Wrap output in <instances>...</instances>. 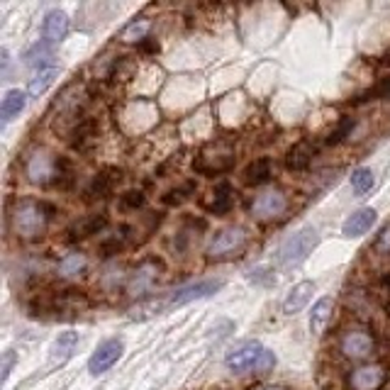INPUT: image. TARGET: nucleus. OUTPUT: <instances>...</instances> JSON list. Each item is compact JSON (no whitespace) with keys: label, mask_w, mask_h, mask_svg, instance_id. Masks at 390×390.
Segmentation results:
<instances>
[{"label":"nucleus","mask_w":390,"mask_h":390,"mask_svg":"<svg viewBox=\"0 0 390 390\" xmlns=\"http://www.w3.org/2000/svg\"><path fill=\"white\" fill-rule=\"evenodd\" d=\"M51 217H54V205L44 203V200H22L10 212V225L17 237L34 239L47 229Z\"/></svg>","instance_id":"f257e3e1"},{"label":"nucleus","mask_w":390,"mask_h":390,"mask_svg":"<svg viewBox=\"0 0 390 390\" xmlns=\"http://www.w3.org/2000/svg\"><path fill=\"white\" fill-rule=\"evenodd\" d=\"M320 242V234L315 227H302L297 229L292 237L285 239L283 244H280L276 259L280 266H295V263L305 261L310 254H312V249L317 246Z\"/></svg>","instance_id":"f03ea898"},{"label":"nucleus","mask_w":390,"mask_h":390,"mask_svg":"<svg viewBox=\"0 0 390 390\" xmlns=\"http://www.w3.org/2000/svg\"><path fill=\"white\" fill-rule=\"evenodd\" d=\"M246 229L242 227H225L220 232H215V237L208 244V256L210 259H227L234 256L246 246Z\"/></svg>","instance_id":"7ed1b4c3"},{"label":"nucleus","mask_w":390,"mask_h":390,"mask_svg":"<svg viewBox=\"0 0 390 390\" xmlns=\"http://www.w3.org/2000/svg\"><path fill=\"white\" fill-rule=\"evenodd\" d=\"M266 352V347H261L259 342H242L234 349H229L225 364L234 374H246V371H259L261 357Z\"/></svg>","instance_id":"20e7f679"},{"label":"nucleus","mask_w":390,"mask_h":390,"mask_svg":"<svg viewBox=\"0 0 390 390\" xmlns=\"http://www.w3.org/2000/svg\"><path fill=\"white\" fill-rule=\"evenodd\" d=\"M285 210H288V198H285L283 191H276V188L259 193L251 203V215L256 220H276Z\"/></svg>","instance_id":"39448f33"},{"label":"nucleus","mask_w":390,"mask_h":390,"mask_svg":"<svg viewBox=\"0 0 390 390\" xmlns=\"http://www.w3.org/2000/svg\"><path fill=\"white\" fill-rule=\"evenodd\" d=\"M162 278V263L154 261V259H147L142 261L139 266L132 271V276L127 280V292L130 295H144L154 288V283Z\"/></svg>","instance_id":"423d86ee"},{"label":"nucleus","mask_w":390,"mask_h":390,"mask_svg":"<svg viewBox=\"0 0 390 390\" xmlns=\"http://www.w3.org/2000/svg\"><path fill=\"white\" fill-rule=\"evenodd\" d=\"M125 352V344L122 339H107L102 342L100 347L93 352V357L88 359V371L90 376H100L105 374V371H110L115 364L120 361V357H122Z\"/></svg>","instance_id":"0eeeda50"},{"label":"nucleus","mask_w":390,"mask_h":390,"mask_svg":"<svg viewBox=\"0 0 390 390\" xmlns=\"http://www.w3.org/2000/svg\"><path fill=\"white\" fill-rule=\"evenodd\" d=\"M339 352L352 361L366 359L371 352H374V337H371L369 332H361V330L347 332L339 342Z\"/></svg>","instance_id":"6e6552de"},{"label":"nucleus","mask_w":390,"mask_h":390,"mask_svg":"<svg viewBox=\"0 0 390 390\" xmlns=\"http://www.w3.org/2000/svg\"><path fill=\"white\" fill-rule=\"evenodd\" d=\"M56 176V157H51L49 152L39 149L27 159V179L32 183H49Z\"/></svg>","instance_id":"1a4fd4ad"},{"label":"nucleus","mask_w":390,"mask_h":390,"mask_svg":"<svg viewBox=\"0 0 390 390\" xmlns=\"http://www.w3.org/2000/svg\"><path fill=\"white\" fill-rule=\"evenodd\" d=\"M222 285H225L222 280H198V283L176 290L174 295H171L169 305L181 307V305H188V302H193V300H203V297H210L212 292L220 290Z\"/></svg>","instance_id":"9d476101"},{"label":"nucleus","mask_w":390,"mask_h":390,"mask_svg":"<svg viewBox=\"0 0 390 390\" xmlns=\"http://www.w3.org/2000/svg\"><path fill=\"white\" fill-rule=\"evenodd\" d=\"M386 383V371L381 366H361L349 376L352 390H378Z\"/></svg>","instance_id":"9b49d317"},{"label":"nucleus","mask_w":390,"mask_h":390,"mask_svg":"<svg viewBox=\"0 0 390 390\" xmlns=\"http://www.w3.org/2000/svg\"><path fill=\"white\" fill-rule=\"evenodd\" d=\"M66 32H68V15L64 13V10H49V13L44 15V22H42L44 42H49V44L61 42V39L66 37Z\"/></svg>","instance_id":"f8f14e48"},{"label":"nucleus","mask_w":390,"mask_h":390,"mask_svg":"<svg viewBox=\"0 0 390 390\" xmlns=\"http://www.w3.org/2000/svg\"><path fill=\"white\" fill-rule=\"evenodd\" d=\"M376 220L378 212L374 208H361L352 217H347V222L342 225V234L344 237H361V234H366L376 225Z\"/></svg>","instance_id":"ddd939ff"},{"label":"nucleus","mask_w":390,"mask_h":390,"mask_svg":"<svg viewBox=\"0 0 390 390\" xmlns=\"http://www.w3.org/2000/svg\"><path fill=\"white\" fill-rule=\"evenodd\" d=\"M107 222H110V217H107L105 212L85 215L83 220L73 222L71 229H68V234H71V239H88V237H93V234H100L102 229L107 227Z\"/></svg>","instance_id":"4468645a"},{"label":"nucleus","mask_w":390,"mask_h":390,"mask_svg":"<svg viewBox=\"0 0 390 390\" xmlns=\"http://www.w3.org/2000/svg\"><path fill=\"white\" fill-rule=\"evenodd\" d=\"M76 347H78V332H71V330H68V332H61V334L54 339V344H51V352H49L51 366L66 364V361L73 357Z\"/></svg>","instance_id":"2eb2a0df"},{"label":"nucleus","mask_w":390,"mask_h":390,"mask_svg":"<svg viewBox=\"0 0 390 390\" xmlns=\"http://www.w3.org/2000/svg\"><path fill=\"white\" fill-rule=\"evenodd\" d=\"M117 181H120V171H115V169H105V171H100V174H95V179L90 181V186L85 188V200L107 198Z\"/></svg>","instance_id":"dca6fc26"},{"label":"nucleus","mask_w":390,"mask_h":390,"mask_svg":"<svg viewBox=\"0 0 390 390\" xmlns=\"http://www.w3.org/2000/svg\"><path fill=\"white\" fill-rule=\"evenodd\" d=\"M315 288H317V285H315L312 280H302V283L292 285L290 292L285 295V300H283V312L285 315L300 312V310L310 302V297H312Z\"/></svg>","instance_id":"f3484780"},{"label":"nucleus","mask_w":390,"mask_h":390,"mask_svg":"<svg viewBox=\"0 0 390 390\" xmlns=\"http://www.w3.org/2000/svg\"><path fill=\"white\" fill-rule=\"evenodd\" d=\"M51 59H54V44L44 42V39L32 44V47L25 51V64L32 68H39V71L47 68V64H51Z\"/></svg>","instance_id":"a211bd4d"},{"label":"nucleus","mask_w":390,"mask_h":390,"mask_svg":"<svg viewBox=\"0 0 390 390\" xmlns=\"http://www.w3.org/2000/svg\"><path fill=\"white\" fill-rule=\"evenodd\" d=\"M271 159L261 157V159H254L249 166L244 169V183L246 186H261V183H266L268 179H271Z\"/></svg>","instance_id":"6ab92c4d"},{"label":"nucleus","mask_w":390,"mask_h":390,"mask_svg":"<svg viewBox=\"0 0 390 390\" xmlns=\"http://www.w3.org/2000/svg\"><path fill=\"white\" fill-rule=\"evenodd\" d=\"M27 105V95L22 93L20 88L15 90H8L3 98V105H0V117H3V122H10V120H15L17 115L25 110Z\"/></svg>","instance_id":"aec40b11"},{"label":"nucleus","mask_w":390,"mask_h":390,"mask_svg":"<svg viewBox=\"0 0 390 390\" xmlns=\"http://www.w3.org/2000/svg\"><path fill=\"white\" fill-rule=\"evenodd\" d=\"M332 310H334V302L330 297H322V300L315 302L312 312H310V332L312 334H322L327 322L332 320Z\"/></svg>","instance_id":"412c9836"},{"label":"nucleus","mask_w":390,"mask_h":390,"mask_svg":"<svg viewBox=\"0 0 390 390\" xmlns=\"http://www.w3.org/2000/svg\"><path fill=\"white\" fill-rule=\"evenodd\" d=\"M234 203V191L229 183H217L215 191H212V200H210V212H215V215H225V212L232 208Z\"/></svg>","instance_id":"4be33fe9"},{"label":"nucleus","mask_w":390,"mask_h":390,"mask_svg":"<svg viewBox=\"0 0 390 390\" xmlns=\"http://www.w3.org/2000/svg\"><path fill=\"white\" fill-rule=\"evenodd\" d=\"M310 162H312V147L307 142H300V144H295L285 154V166L290 171H305Z\"/></svg>","instance_id":"5701e85b"},{"label":"nucleus","mask_w":390,"mask_h":390,"mask_svg":"<svg viewBox=\"0 0 390 390\" xmlns=\"http://www.w3.org/2000/svg\"><path fill=\"white\" fill-rule=\"evenodd\" d=\"M88 266V259L81 254V251H73V254H66L64 259L59 261V276L64 278H73V276H81Z\"/></svg>","instance_id":"b1692460"},{"label":"nucleus","mask_w":390,"mask_h":390,"mask_svg":"<svg viewBox=\"0 0 390 390\" xmlns=\"http://www.w3.org/2000/svg\"><path fill=\"white\" fill-rule=\"evenodd\" d=\"M95 132H98V122H95V120H90V117L78 120V122L71 127V144L73 147H83L85 142L93 139Z\"/></svg>","instance_id":"393cba45"},{"label":"nucleus","mask_w":390,"mask_h":390,"mask_svg":"<svg viewBox=\"0 0 390 390\" xmlns=\"http://www.w3.org/2000/svg\"><path fill=\"white\" fill-rule=\"evenodd\" d=\"M354 130H357V117H342L339 122L334 125V130L327 135V144H332V147H337V144H342V142H347L349 137L354 135Z\"/></svg>","instance_id":"a878e982"},{"label":"nucleus","mask_w":390,"mask_h":390,"mask_svg":"<svg viewBox=\"0 0 390 390\" xmlns=\"http://www.w3.org/2000/svg\"><path fill=\"white\" fill-rule=\"evenodd\" d=\"M149 27H152V25H149V20L139 17V20L130 22V25L125 27L122 34H120V39H122V42H127V44H132V42H144Z\"/></svg>","instance_id":"bb28decb"},{"label":"nucleus","mask_w":390,"mask_h":390,"mask_svg":"<svg viewBox=\"0 0 390 390\" xmlns=\"http://www.w3.org/2000/svg\"><path fill=\"white\" fill-rule=\"evenodd\" d=\"M374 183H376V179H374V171L371 169H357L352 174V188L357 195H366L371 188H374Z\"/></svg>","instance_id":"cd10ccee"},{"label":"nucleus","mask_w":390,"mask_h":390,"mask_svg":"<svg viewBox=\"0 0 390 390\" xmlns=\"http://www.w3.org/2000/svg\"><path fill=\"white\" fill-rule=\"evenodd\" d=\"M54 78H56V68H42V71H39L37 76L30 81V95H34V98L42 95L44 90L54 83Z\"/></svg>","instance_id":"c85d7f7f"},{"label":"nucleus","mask_w":390,"mask_h":390,"mask_svg":"<svg viewBox=\"0 0 390 390\" xmlns=\"http://www.w3.org/2000/svg\"><path fill=\"white\" fill-rule=\"evenodd\" d=\"M144 200H147L144 193L137 191V188H132V191L120 195V208L122 210H139L142 205H144Z\"/></svg>","instance_id":"c756f323"},{"label":"nucleus","mask_w":390,"mask_h":390,"mask_svg":"<svg viewBox=\"0 0 390 390\" xmlns=\"http://www.w3.org/2000/svg\"><path fill=\"white\" fill-rule=\"evenodd\" d=\"M376 98H390V76L386 78H381L374 88L369 90V93H364L361 95V100L359 102H366V100H376Z\"/></svg>","instance_id":"7c9ffc66"},{"label":"nucleus","mask_w":390,"mask_h":390,"mask_svg":"<svg viewBox=\"0 0 390 390\" xmlns=\"http://www.w3.org/2000/svg\"><path fill=\"white\" fill-rule=\"evenodd\" d=\"M125 246V234H112V237L100 242V254L102 256H115Z\"/></svg>","instance_id":"2f4dec72"},{"label":"nucleus","mask_w":390,"mask_h":390,"mask_svg":"<svg viewBox=\"0 0 390 390\" xmlns=\"http://www.w3.org/2000/svg\"><path fill=\"white\" fill-rule=\"evenodd\" d=\"M188 193H191V186H181V188H171L169 193L164 195V205H171V208H174V205H181V203H186L188 200Z\"/></svg>","instance_id":"473e14b6"},{"label":"nucleus","mask_w":390,"mask_h":390,"mask_svg":"<svg viewBox=\"0 0 390 390\" xmlns=\"http://www.w3.org/2000/svg\"><path fill=\"white\" fill-rule=\"evenodd\" d=\"M254 283H273V271L268 266H256L254 271H251V276H249Z\"/></svg>","instance_id":"72a5a7b5"},{"label":"nucleus","mask_w":390,"mask_h":390,"mask_svg":"<svg viewBox=\"0 0 390 390\" xmlns=\"http://www.w3.org/2000/svg\"><path fill=\"white\" fill-rule=\"evenodd\" d=\"M15 361H17V354H15V352H5V354H3V366H0V371H3V376H0V381H3V383L10 378V371H13Z\"/></svg>","instance_id":"f704fd0d"},{"label":"nucleus","mask_w":390,"mask_h":390,"mask_svg":"<svg viewBox=\"0 0 390 390\" xmlns=\"http://www.w3.org/2000/svg\"><path fill=\"white\" fill-rule=\"evenodd\" d=\"M374 249H376V251H381V254H390V227H386L381 234H378Z\"/></svg>","instance_id":"c9c22d12"},{"label":"nucleus","mask_w":390,"mask_h":390,"mask_svg":"<svg viewBox=\"0 0 390 390\" xmlns=\"http://www.w3.org/2000/svg\"><path fill=\"white\" fill-rule=\"evenodd\" d=\"M142 49H147V51H159V44L157 42H152V39H144V42H142Z\"/></svg>","instance_id":"e433bc0d"},{"label":"nucleus","mask_w":390,"mask_h":390,"mask_svg":"<svg viewBox=\"0 0 390 390\" xmlns=\"http://www.w3.org/2000/svg\"><path fill=\"white\" fill-rule=\"evenodd\" d=\"M261 390H285V388H261Z\"/></svg>","instance_id":"4c0bfd02"}]
</instances>
